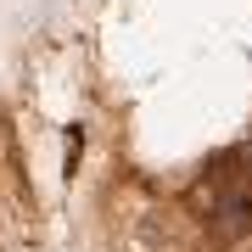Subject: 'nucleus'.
<instances>
[{"label":"nucleus","instance_id":"nucleus-1","mask_svg":"<svg viewBox=\"0 0 252 252\" xmlns=\"http://www.w3.org/2000/svg\"><path fill=\"white\" fill-rule=\"evenodd\" d=\"M79 152H84V129L73 124L67 129V180H73V168H79Z\"/></svg>","mask_w":252,"mask_h":252}]
</instances>
